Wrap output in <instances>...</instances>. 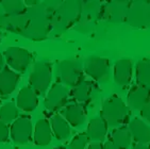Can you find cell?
Masks as SVG:
<instances>
[{"label": "cell", "instance_id": "cell-1", "mask_svg": "<svg viewBox=\"0 0 150 149\" xmlns=\"http://www.w3.org/2000/svg\"><path fill=\"white\" fill-rule=\"evenodd\" d=\"M100 117L108 126L118 127L129 121L130 109L121 98L112 96L107 98L102 103Z\"/></svg>", "mask_w": 150, "mask_h": 149}, {"label": "cell", "instance_id": "cell-2", "mask_svg": "<svg viewBox=\"0 0 150 149\" xmlns=\"http://www.w3.org/2000/svg\"><path fill=\"white\" fill-rule=\"evenodd\" d=\"M52 69L51 65L46 61L36 62L33 66L31 74L29 77L30 85L35 92L44 94L49 89L51 83Z\"/></svg>", "mask_w": 150, "mask_h": 149}, {"label": "cell", "instance_id": "cell-3", "mask_svg": "<svg viewBox=\"0 0 150 149\" xmlns=\"http://www.w3.org/2000/svg\"><path fill=\"white\" fill-rule=\"evenodd\" d=\"M83 72L82 63L78 60H63L59 64V77L65 85H77L82 80Z\"/></svg>", "mask_w": 150, "mask_h": 149}, {"label": "cell", "instance_id": "cell-4", "mask_svg": "<svg viewBox=\"0 0 150 149\" xmlns=\"http://www.w3.org/2000/svg\"><path fill=\"white\" fill-rule=\"evenodd\" d=\"M4 60L12 70L25 72L31 63V53L21 47H8L4 51Z\"/></svg>", "mask_w": 150, "mask_h": 149}, {"label": "cell", "instance_id": "cell-5", "mask_svg": "<svg viewBox=\"0 0 150 149\" xmlns=\"http://www.w3.org/2000/svg\"><path fill=\"white\" fill-rule=\"evenodd\" d=\"M33 132V125L28 116L18 117L10 128V136L15 144L17 145H25L29 143L32 138Z\"/></svg>", "mask_w": 150, "mask_h": 149}, {"label": "cell", "instance_id": "cell-6", "mask_svg": "<svg viewBox=\"0 0 150 149\" xmlns=\"http://www.w3.org/2000/svg\"><path fill=\"white\" fill-rule=\"evenodd\" d=\"M69 91L64 85L60 83H55L50 87L45 97V106L50 111H57L66 106L68 98H69Z\"/></svg>", "mask_w": 150, "mask_h": 149}, {"label": "cell", "instance_id": "cell-7", "mask_svg": "<svg viewBox=\"0 0 150 149\" xmlns=\"http://www.w3.org/2000/svg\"><path fill=\"white\" fill-rule=\"evenodd\" d=\"M110 62L105 57H90L85 60L83 70L93 80H103L108 77Z\"/></svg>", "mask_w": 150, "mask_h": 149}, {"label": "cell", "instance_id": "cell-8", "mask_svg": "<svg viewBox=\"0 0 150 149\" xmlns=\"http://www.w3.org/2000/svg\"><path fill=\"white\" fill-rule=\"evenodd\" d=\"M133 74L132 61L127 57L119 59L114 65V81L120 86L130 84Z\"/></svg>", "mask_w": 150, "mask_h": 149}, {"label": "cell", "instance_id": "cell-9", "mask_svg": "<svg viewBox=\"0 0 150 149\" xmlns=\"http://www.w3.org/2000/svg\"><path fill=\"white\" fill-rule=\"evenodd\" d=\"M128 128L132 135V140L136 144L147 145L150 143V126L145 121L139 117L133 118L129 123Z\"/></svg>", "mask_w": 150, "mask_h": 149}, {"label": "cell", "instance_id": "cell-10", "mask_svg": "<svg viewBox=\"0 0 150 149\" xmlns=\"http://www.w3.org/2000/svg\"><path fill=\"white\" fill-rule=\"evenodd\" d=\"M16 106L23 112L34 111L38 106V98L36 92L31 86H25L20 89L16 99Z\"/></svg>", "mask_w": 150, "mask_h": 149}, {"label": "cell", "instance_id": "cell-11", "mask_svg": "<svg viewBox=\"0 0 150 149\" xmlns=\"http://www.w3.org/2000/svg\"><path fill=\"white\" fill-rule=\"evenodd\" d=\"M19 76L11 68L4 67L0 72V95L3 97L10 96L16 89Z\"/></svg>", "mask_w": 150, "mask_h": 149}, {"label": "cell", "instance_id": "cell-12", "mask_svg": "<svg viewBox=\"0 0 150 149\" xmlns=\"http://www.w3.org/2000/svg\"><path fill=\"white\" fill-rule=\"evenodd\" d=\"M62 116L67 123L74 127H80L85 123L86 115L83 106L79 103H72L64 106L62 110Z\"/></svg>", "mask_w": 150, "mask_h": 149}, {"label": "cell", "instance_id": "cell-13", "mask_svg": "<svg viewBox=\"0 0 150 149\" xmlns=\"http://www.w3.org/2000/svg\"><path fill=\"white\" fill-rule=\"evenodd\" d=\"M150 98V89L135 84L128 93V104L134 110H141Z\"/></svg>", "mask_w": 150, "mask_h": 149}, {"label": "cell", "instance_id": "cell-14", "mask_svg": "<svg viewBox=\"0 0 150 149\" xmlns=\"http://www.w3.org/2000/svg\"><path fill=\"white\" fill-rule=\"evenodd\" d=\"M33 140L38 146H47L52 140V130L47 119H40L35 123Z\"/></svg>", "mask_w": 150, "mask_h": 149}, {"label": "cell", "instance_id": "cell-15", "mask_svg": "<svg viewBox=\"0 0 150 149\" xmlns=\"http://www.w3.org/2000/svg\"><path fill=\"white\" fill-rule=\"evenodd\" d=\"M107 133L108 125L100 116L91 119L86 129V135L88 140L92 142H100L105 138Z\"/></svg>", "mask_w": 150, "mask_h": 149}, {"label": "cell", "instance_id": "cell-16", "mask_svg": "<svg viewBox=\"0 0 150 149\" xmlns=\"http://www.w3.org/2000/svg\"><path fill=\"white\" fill-rule=\"evenodd\" d=\"M93 89H94V84H93L92 81L82 79L77 85L74 86L70 95L77 101V103L81 104V103L87 102L90 100Z\"/></svg>", "mask_w": 150, "mask_h": 149}, {"label": "cell", "instance_id": "cell-17", "mask_svg": "<svg viewBox=\"0 0 150 149\" xmlns=\"http://www.w3.org/2000/svg\"><path fill=\"white\" fill-rule=\"evenodd\" d=\"M50 126H51L52 134L54 135L57 140H66L67 138H69L71 133L70 126L62 115L58 114L52 116Z\"/></svg>", "mask_w": 150, "mask_h": 149}, {"label": "cell", "instance_id": "cell-18", "mask_svg": "<svg viewBox=\"0 0 150 149\" xmlns=\"http://www.w3.org/2000/svg\"><path fill=\"white\" fill-rule=\"evenodd\" d=\"M110 140L120 149H128L132 143V135L128 127H119L112 131Z\"/></svg>", "mask_w": 150, "mask_h": 149}, {"label": "cell", "instance_id": "cell-19", "mask_svg": "<svg viewBox=\"0 0 150 149\" xmlns=\"http://www.w3.org/2000/svg\"><path fill=\"white\" fill-rule=\"evenodd\" d=\"M136 84L150 89V60L143 59L136 64L135 68Z\"/></svg>", "mask_w": 150, "mask_h": 149}, {"label": "cell", "instance_id": "cell-20", "mask_svg": "<svg viewBox=\"0 0 150 149\" xmlns=\"http://www.w3.org/2000/svg\"><path fill=\"white\" fill-rule=\"evenodd\" d=\"M18 118V108L13 102H9L0 108V121L6 123H14Z\"/></svg>", "mask_w": 150, "mask_h": 149}, {"label": "cell", "instance_id": "cell-21", "mask_svg": "<svg viewBox=\"0 0 150 149\" xmlns=\"http://www.w3.org/2000/svg\"><path fill=\"white\" fill-rule=\"evenodd\" d=\"M1 4H2L4 12L11 16L18 15L25 11L23 3L20 1H4V2H1Z\"/></svg>", "mask_w": 150, "mask_h": 149}, {"label": "cell", "instance_id": "cell-22", "mask_svg": "<svg viewBox=\"0 0 150 149\" xmlns=\"http://www.w3.org/2000/svg\"><path fill=\"white\" fill-rule=\"evenodd\" d=\"M88 138L86 133H79L72 138L68 149H86L88 146Z\"/></svg>", "mask_w": 150, "mask_h": 149}, {"label": "cell", "instance_id": "cell-23", "mask_svg": "<svg viewBox=\"0 0 150 149\" xmlns=\"http://www.w3.org/2000/svg\"><path fill=\"white\" fill-rule=\"evenodd\" d=\"M10 138V128L8 123L0 121V143H4Z\"/></svg>", "mask_w": 150, "mask_h": 149}, {"label": "cell", "instance_id": "cell-24", "mask_svg": "<svg viewBox=\"0 0 150 149\" xmlns=\"http://www.w3.org/2000/svg\"><path fill=\"white\" fill-rule=\"evenodd\" d=\"M139 111H141V116L143 118V121L150 123V98L148 99V101L145 103Z\"/></svg>", "mask_w": 150, "mask_h": 149}, {"label": "cell", "instance_id": "cell-25", "mask_svg": "<svg viewBox=\"0 0 150 149\" xmlns=\"http://www.w3.org/2000/svg\"><path fill=\"white\" fill-rule=\"evenodd\" d=\"M86 149H103V144H101L100 142H92L88 144Z\"/></svg>", "mask_w": 150, "mask_h": 149}, {"label": "cell", "instance_id": "cell-26", "mask_svg": "<svg viewBox=\"0 0 150 149\" xmlns=\"http://www.w3.org/2000/svg\"><path fill=\"white\" fill-rule=\"evenodd\" d=\"M103 149H120V148L117 147L116 145H114L111 140H108V142H105L103 144Z\"/></svg>", "mask_w": 150, "mask_h": 149}, {"label": "cell", "instance_id": "cell-27", "mask_svg": "<svg viewBox=\"0 0 150 149\" xmlns=\"http://www.w3.org/2000/svg\"><path fill=\"white\" fill-rule=\"evenodd\" d=\"M131 149H150L148 145H145V144H134Z\"/></svg>", "mask_w": 150, "mask_h": 149}, {"label": "cell", "instance_id": "cell-28", "mask_svg": "<svg viewBox=\"0 0 150 149\" xmlns=\"http://www.w3.org/2000/svg\"><path fill=\"white\" fill-rule=\"evenodd\" d=\"M3 68H4V57L0 53V72H1Z\"/></svg>", "mask_w": 150, "mask_h": 149}, {"label": "cell", "instance_id": "cell-29", "mask_svg": "<svg viewBox=\"0 0 150 149\" xmlns=\"http://www.w3.org/2000/svg\"><path fill=\"white\" fill-rule=\"evenodd\" d=\"M0 102H1V101H0Z\"/></svg>", "mask_w": 150, "mask_h": 149}]
</instances>
